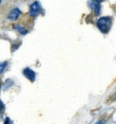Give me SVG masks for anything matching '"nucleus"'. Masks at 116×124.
<instances>
[{
	"label": "nucleus",
	"mask_w": 116,
	"mask_h": 124,
	"mask_svg": "<svg viewBox=\"0 0 116 124\" xmlns=\"http://www.w3.org/2000/svg\"><path fill=\"white\" fill-rule=\"evenodd\" d=\"M96 24L98 29L101 30V32L107 33L109 32V31L111 27L112 21L109 17H102L98 19Z\"/></svg>",
	"instance_id": "obj_1"
},
{
	"label": "nucleus",
	"mask_w": 116,
	"mask_h": 124,
	"mask_svg": "<svg viewBox=\"0 0 116 124\" xmlns=\"http://www.w3.org/2000/svg\"><path fill=\"white\" fill-rule=\"evenodd\" d=\"M41 10V5L40 4V3L37 1H35L30 6L29 14L32 16H36L37 15L40 14Z\"/></svg>",
	"instance_id": "obj_2"
},
{
	"label": "nucleus",
	"mask_w": 116,
	"mask_h": 124,
	"mask_svg": "<svg viewBox=\"0 0 116 124\" xmlns=\"http://www.w3.org/2000/svg\"><path fill=\"white\" fill-rule=\"evenodd\" d=\"M23 75L31 82H34L35 80V77H36L35 72L31 69H30L29 68H27L23 70Z\"/></svg>",
	"instance_id": "obj_3"
},
{
	"label": "nucleus",
	"mask_w": 116,
	"mask_h": 124,
	"mask_svg": "<svg viewBox=\"0 0 116 124\" xmlns=\"http://www.w3.org/2000/svg\"><path fill=\"white\" fill-rule=\"evenodd\" d=\"M20 11L18 8H14L12 10L7 16V18L10 21H16L20 15Z\"/></svg>",
	"instance_id": "obj_4"
},
{
	"label": "nucleus",
	"mask_w": 116,
	"mask_h": 124,
	"mask_svg": "<svg viewBox=\"0 0 116 124\" xmlns=\"http://www.w3.org/2000/svg\"><path fill=\"white\" fill-rule=\"evenodd\" d=\"M89 5L92 9H94V12L96 13V15L97 16L99 14V12H100V4L97 3L95 0H90L89 1Z\"/></svg>",
	"instance_id": "obj_5"
},
{
	"label": "nucleus",
	"mask_w": 116,
	"mask_h": 124,
	"mask_svg": "<svg viewBox=\"0 0 116 124\" xmlns=\"http://www.w3.org/2000/svg\"><path fill=\"white\" fill-rule=\"evenodd\" d=\"M14 28L15 29H16L19 33H21L22 35H25L26 33H27V32H28L26 29H25L24 28H22L21 26L18 25H14Z\"/></svg>",
	"instance_id": "obj_6"
},
{
	"label": "nucleus",
	"mask_w": 116,
	"mask_h": 124,
	"mask_svg": "<svg viewBox=\"0 0 116 124\" xmlns=\"http://www.w3.org/2000/svg\"><path fill=\"white\" fill-rule=\"evenodd\" d=\"M7 62H5L4 63H0V74H1L4 71L6 67L7 66Z\"/></svg>",
	"instance_id": "obj_7"
},
{
	"label": "nucleus",
	"mask_w": 116,
	"mask_h": 124,
	"mask_svg": "<svg viewBox=\"0 0 116 124\" xmlns=\"http://www.w3.org/2000/svg\"><path fill=\"white\" fill-rule=\"evenodd\" d=\"M4 108H5V107H4L3 102H1V101H0V119L2 117L3 115H4Z\"/></svg>",
	"instance_id": "obj_8"
},
{
	"label": "nucleus",
	"mask_w": 116,
	"mask_h": 124,
	"mask_svg": "<svg viewBox=\"0 0 116 124\" xmlns=\"http://www.w3.org/2000/svg\"><path fill=\"white\" fill-rule=\"evenodd\" d=\"M105 122L104 120H101L98 121V122H96L95 124H105Z\"/></svg>",
	"instance_id": "obj_9"
},
{
	"label": "nucleus",
	"mask_w": 116,
	"mask_h": 124,
	"mask_svg": "<svg viewBox=\"0 0 116 124\" xmlns=\"http://www.w3.org/2000/svg\"><path fill=\"white\" fill-rule=\"evenodd\" d=\"M95 1H96L97 3H98V4H100V3L101 2L102 0H95Z\"/></svg>",
	"instance_id": "obj_10"
},
{
	"label": "nucleus",
	"mask_w": 116,
	"mask_h": 124,
	"mask_svg": "<svg viewBox=\"0 0 116 124\" xmlns=\"http://www.w3.org/2000/svg\"><path fill=\"white\" fill-rule=\"evenodd\" d=\"M1 0H0V4H1Z\"/></svg>",
	"instance_id": "obj_11"
}]
</instances>
